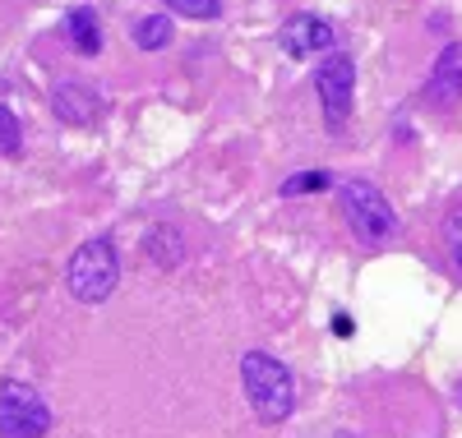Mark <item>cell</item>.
Wrapping results in <instances>:
<instances>
[{"instance_id":"6da1fadb","label":"cell","mask_w":462,"mask_h":438,"mask_svg":"<svg viewBox=\"0 0 462 438\" xmlns=\"http://www.w3.org/2000/svg\"><path fill=\"white\" fill-rule=\"evenodd\" d=\"M241 383L250 397V411L263 424H282L296 411V383L287 374V365L268 351H245L241 355Z\"/></svg>"},{"instance_id":"7a4b0ae2","label":"cell","mask_w":462,"mask_h":438,"mask_svg":"<svg viewBox=\"0 0 462 438\" xmlns=\"http://www.w3.org/2000/svg\"><path fill=\"white\" fill-rule=\"evenodd\" d=\"M116 282H121V254H116L111 235H97V241H84L74 250L69 268H65V287L79 305H102Z\"/></svg>"},{"instance_id":"3957f363","label":"cell","mask_w":462,"mask_h":438,"mask_svg":"<svg viewBox=\"0 0 462 438\" xmlns=\"http://www.w3.org/2000/svg\"><path fill=\"white\" fill-rule=\"evenodd\" d=\"M337 198H342V217H346V226L356 231L361 245H383V241H393V235H398L393 204L370 180H346Z\"/></svg>"},{"instance_id":"277c9868","label":"cell","mask_w":462,"mask_h":438,"mask_svg":"<svg viewBox=\"0 0 462 438\" xmlns=\"http://www.w3.org/2000/svg\"><path fill=\"white\" fill-rule=\"evenodd\" d=\"M51 406L32 383L5 379L0 383V438H47Z\"/></svg>"},{"instance_id":"5b68a950","label":"cell","mask_w":462,"mask_h":438,"mask_svg":"<svg viewBox=\"0 0 462 438\" xmlns=\"http://www.w3.org/2000/svg\"><path fill=\"white\" fill-rule=\"evenodd\" d=\"M315 93L324 106V121L328 130H337L346 115H352V97H356V65L346 56H324L315 65Z\"/></svg>"},{"instance_id":"8992f818","label":"cell","mask_w":462,"mask_h":438,"mask_svg":"<svg viewBox=\"0 0 462 438\" xmlns=\"http://www.w3.org/2000/svg\"><path fill=\"white\" fill-rule=\"evenodd\" d=\"M51 111L65 125H93L97 111H102V97H97L93 84H84V78H60L51 88Z\"/></svg>"},{"instance_id":"52a82bcc","label":"cell","mask_w":462,"mask_h":438,"mask_svg":"<svg viewBox=\"0 0 462 438\" xmlns=\"http://www.w3.org/2000/svg\"><path fill=\"white\" fill-rule=\"evenodd\" d=\"M462 97V42H448L426 78V102L430 106H448Z\"/></svg>"},{"instance_id":"ba28073f","label":"cell","mask_w":462,"mask_h":438,"mask_svg":"<svg viewBox=\"0 0 462 438\" xmlns=\"http://www.w3.org/2000/svg\"><path fill=\"white\" fill-rule=\"evenodd\" d=\"M333 23L319 19V14H296L287 28H282V47L291 56H315V51H328L333 47Z\"/></svg>"},{"instance_id":"9c48e42d","label":"cell","mask_w":462,"mask_h":438,"mask_svg":"<svg viewBox=\"0 0 462 438\" xmlns=\"http://www.w3.org/2000/svg\"><path fill=\"white\" fill-rule=\"evenodd\" d=\"M65 37L74 42V51L97 56V51H102V23H97V10H88V5L69 10V14H65Z\"/></svg>"},{"instance_id":"30bf717a","label":"cell","mask_w":462,"mask_h":438,"mask_svg":"<svg viewBox=\"0 0 462 438\" xmlns=\"http://www.w3.org/2000/svg\"><path fill=\"white\" fill-rule=\"evenodd\" d=\"M143 254L158 263V268H176L185 259V235L176 226H158V231H148L143 235Z\"/></svg>"},{"instance_id":"8fae6325","label":"cell","mask_w":462,"mask_h":438,"mask_svg":"<svg viewBox=\"0 0 462 438\" xmlns=\"http://www.w3.org/2000/svg\"><path fill=\"white\" fill-rule=\"evenodd\" d=\"M130 37H134V47H139V51H162V47H171L176 28H171L167 14H143V19L134 23Z\"/></svg>"},{"instance_id":"7c38bea8","label":"cell","mask_w":462,"mask_h":438,"mask_svg":"<svg viewBox=\"0 0 462 438\" xmlns=\"http://www.w3.org/2000/svg\"><path fill=\"white\" fill-rule=\"evenodd\" d=\"M23 148V125H19V115L0 102V157H14Z\"/></svg>"},{"instance_id":"4fadbf2b","label":"cell","mask_w":462,"mask_h":438,"mask_svg":"<svg viewBox=\"0 0 462 438\" xmlns=\"http://www.w3.org/2000/svg\"><path fill=\"white\" fill-rule=\"evenodd\" d=\"M328 185H333L328 171H296L291 180H282V194H287V198H296V194H319V189H328Z\"/></svg>"},{"instance_id":"5bb4252c","label":"cell","mask_w":462,"mask_h":438,"mask_svg":"<svg viewBox=\"0 0 462 438\" xmlns=\"http://www.w3.org/2000/svg\"><path fill=\"white\" fill-rule=\"evenodd\" d=\"M162 5L185 14V19H217L222 14V0H162Z\"/></svg>"},{"instance_id":"9a60e30c","label":"cell","mask_w":462,"mask_h":438,"mask_svg":"<svg viewBox=\"0 0 462 438\" xmlns=\"http://www.w3.org/2000/svg\"><path fill=\"white\" fill-rule=\"evenodd\" d=\"M444 241H448V263H453V272L462 277V213H453V217L444 222Z\"/></svg>"},{"instance_id":"2e32d148","label":"cell","mask_w":462,"mask_h":438,"mask_svg":"<svg viewBox=\"0 0 462 438\" xmlns=\"http://www.w3.org/2000/svg\"><path fill=\"white\" fill-rule=\"evenodd\" d=\"M333 333H337V337H352V333H356V324H352L346 314H333Z\"/></svg>"}]
</instances>
